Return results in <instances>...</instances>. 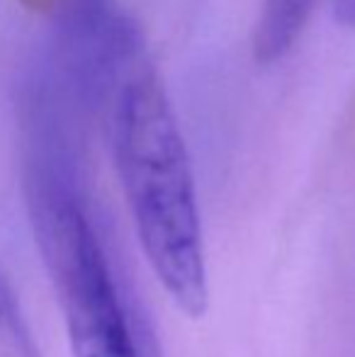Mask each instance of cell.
Masks as SVG:
<instances>
[{"instance_id": "cell-2", "label": "cell", "mask_w": 355, "mask_h": 357, "mask_svg": "<svg viewBox=\"0 0 355 357\" xmlns=\"http://www.w3.org/2000/svg\"><path fill=\"white\" fill-rule=\"evenodd\" d=\"M34 236L73 357H158L81 192L61 134L34 137L27 170Z\"/></svg>"}, {"instance_id": "cell-3", "label": "cell", "mask_w": 355, "mask_h": 357, "mask_svg": "<svg viewBox=\"0 0 355 357\" xmlns=\"http://www.w3.org/2000/svg\"><path fill=\"white\" fill-rule=\"evenodd\" d=\"M0 357H44L17 294L0 270Z\"/></svg>"}, {"instance_id": "cell-4", "label": "cell", "mask_w": 355, "mask_h": 357, "mask_svg": "<svg viewBox=\"0 0 355 357\" xmlns=\"http://www.w3.org/2000/svg\"><path fill=\"white\" fill-rule=\"evenodd\" d=\"M333 15L343 27H355V0H333Z\"/></svg>"}, {"instance_id": "cell-1", "label": "cell", "mask_w": 355, "mask_h": 357, "mask_svg": "<svg viewBox=\"0 0 355 357\" xmlns=\"http://www.w3.org/2000/svg\"><path fill=\"white\" fill-rule=\"evenodd\" d=\"M107 137L139 248L178 311L209 309L202 214L188 144L146 49L122 66L107 95Z\"/></svg>"}]
</instances>
